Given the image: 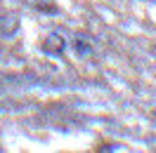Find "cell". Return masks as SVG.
Here are the masks:
<instances>
[{
  "label": "cell",
  "instance_id": "cell-2",
  "mask_svg": "<svg viewBox=\"0 0 156 153\" xmlns=\"http://www.w3.org/2000/svg\"><path fill=\"white\" fill-rule=\"evenodd\" d=\"M71 45H73V49H76V54H80V57H88V54H92L90 38H88V33H83V31H78L76 36H73Z\"/></svg>",
  "mask_w": 156,
  "mask_h": 153
},
{
  "label": "cell",
  "instance_id": "cell-1",
  "mask_svg": "<svg viewBox=\"0 0 156 153\" xmlns=\"http://www.w3.org/2000/svg\"><path fill=\"white\" fill-rule=\"evenodd\" d=\"M64 47H66V40L62 38V36H59V33H50L48 38L43 40V49H45V52H50V54H62V52H64Z\"/></svg>",
  "mask_w": 156,
  "mask_h": 153
}]
</instances>
